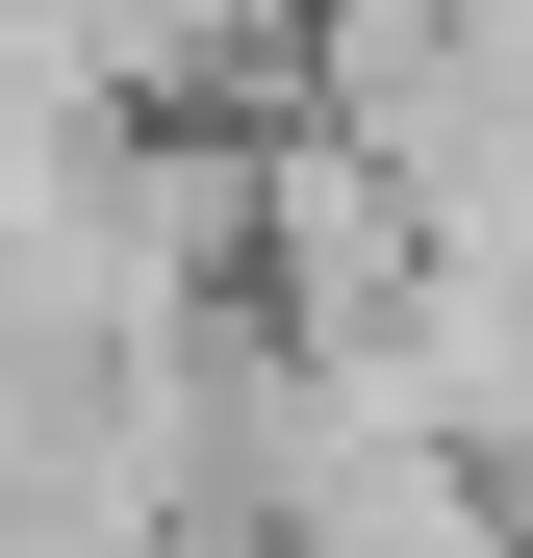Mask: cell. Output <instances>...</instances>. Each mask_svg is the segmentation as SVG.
<instances>
[{"instance_id": "1", "label": "cell", "mask_w": 533, "mask_h": 558, "mask_svg": "<svg viewBox=\"0 0 533 558\" xmlns=\"http://www.w3.org/2000/svg\"><path fill=\"white\" fill-rule=\"evenodd\" d=\"M407 305H432V204L330 102H254V330L330 381H407Z\"/></svg>"}]
</instances>
